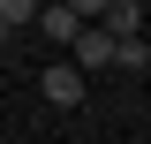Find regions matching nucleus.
Returning <instances> with one entry per match:
<instances>
[{"label":"nucleus","instance_id":"obj_4","mask_svg":"<svg viewBox=\"0 0 151 144\" xmlns=\"http://www.w3.org/2000/svg\"><path fill=\"white\" fill-rule=\"evenodd\" d=\"M38 23H45V38H83V8H68V0H53V8H38Z\"/></svg>","mask_w":151,"mask_h":144},{"label":"nucleus","instance_id":"obj_1","mask_svg":"<svg viewBox=\"0 0 151 144\" xmlns=\"http://www.w3.org/2000/svg\"><path fill=\"white\" fill-rule=\"evenodd\" d=\"M98 31L121 46V38H136V31H144V8H136V0H106V8H98Z\"/></svg>","mask_w":151,"mask_h":144},{"label":"nucleus","instance_id":"obj_3","mask_svg":"<svg viewBox=\"0 0 151 144\" xmlns=\"http://www.w3.org/2000/svg\"><path fill=\"white\" fill-rule=\"evenodd\" d=\"M38 84H45V99H53V106H76V99H83V76H76L68 61H53V68L38 76Z\"/></svg>","mask_w":151,"mask_h":144},{"label":"nucleus","instance_id":"obj_6","mask_svg":"<svg viewBox=\"0 0 151 144\" xmlns=\"http://www.w3.org/2000/svg\"><path fill=\"white\" fill-rule=\"evenodd\" d=\"M15 23H38V0H0V31H15Z\"/></svg>","mask_w":151,"mask_h":144},{"label":"nucleus","instance_id":"obj_2","mask_svg":"<svg viewBox=\"0 0 151 144\" xmlns=\"http://www.w3.org/2000/svg\"><path fill=\"white\" fill-rule=\"evenodd\" d=\"M68 68H76V76H91V68H113V38L83 23V38H76V61H68Z\"/></svg>","mask_w":151,"mask_h":144},{"label":"nucleus","instance_id":"obj_5","mask_svg":"<svg viewBox=\"0 0 151 144\" xmlns=\"http://www.w3.org/2000/svg\"><path fill=\"white\" fill-rule=\"evenodd\" d=\"M113 68H151V46L144 38H121V46H113Z\"/></svg>","mask_w":151,"mask_h":144}]
</instances>
